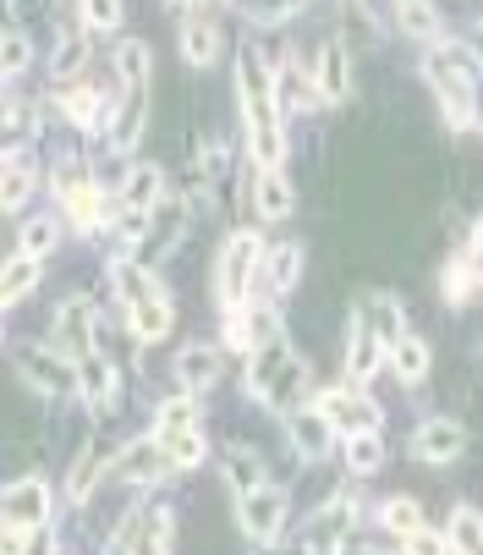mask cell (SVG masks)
Masks as SVG:
<instances>
[{"label":"cell","instance_id":"cell-25","mask_svg":"<svg viewBox=\"0 0 483 555\" xmlns=\"http://www.w3.org/2000/svg\"><path fill=\"white\" fill-rule=\"evenodd\" d=\"M28 193H34V160H23V154H17V160L0 166V215L23 209Z\"/></svg>","mask_w":483,"mask_h":555},{"label":"cell","instance_id":"cell-26","mask_svg":"<svg viewBox=\"0 0 483 555\" xmlns=\"http://www.w3.org/2000/svg\"><path fill=\"white\" fill-rule=\"evenodd\" d=\"M225 479H231V490H236V495L264 490V462H259V451L231 446V451H225Z\"/></svg>","mask_w":483,"mask_h":555},{"label":"cell","instance_id":"cell-7","mask_svg":"<svg viewBox=\"0 0 483 555\" xmlns=\"http://www.w3.org/2000/svg\"><path fill=\"white\" fill-rule=\"evenodd\" d=\"M77 396L94 408V413H110L116 408V396H121V374L110 358L89 352V358H77Z\"/></svg>","mask_w":483,"mask_h":555},{"label":"cell","instance_id":"cell-32","mask_svg":"<svg viewBox=\"0 0 483 555\" xmlns=\"http://www.w3.org/2000/svg\"><path fill=\"white\" fill-rule=\"evenodd\" d=\"M379 528L407 539L413 528H423V506H418V501H407V495H395V501H384V506H379Z\"/></svg>","mask_w":483,"mask_h":555},{"label":"cell","instance_id":"cell-41","mask_svg":"<svg viewBox=\"0 0 483 555\" xmlns=\"http://www.w3.org/2000/svg\"><path fill=\"white\" fill-rule=\"evenodd\" d=\"M77 12H83V28L110 34V28L121 23V0H77Z\"/></svg>","mask_w":483,"mask_h":555},{"label":"cell","instance_id":"cell-20","mask_svg":"<svg viewBox=\"0 0 483 555\" xmlns=\"http://www.w3.org/2000/svg\"><path fill=\"white\" fill-rule=\"evenodd\" d=\"M127 313H132V331H138V341H166V336H171V325H177V313H171L166 292L148 297V302H138V308H127Z\"/></svg>","mask_w":483,"mask_h":555},{"label":"cell","instance_id":"cell-31","mask_svg":"<svg viewBox=\"0 0 483 555\" xmlns=\"http://www.w3.org/2000/svg\"><path fill=\"white\" fill-rule=\"evenodd\" d=\"M154 429H159V440H166V435H182V429H198V402H193V396H177V402H159Z\"/></svg>","mask_w":483,"mask_h":555},{"label":"cell","instance_id":"cell-37","mask_svg":"<svg viewBox=\"0 0 483 555\" xmlns=\"http://www.w3.org/2000/svg\"><path fill=\"white\" fill-rule=\"evenodd\" d=\"M352 512H357V506H352V495L330 501L325 512L313 517V533H325V539H347V533H352Z\"/></svg>","mask_w":483,"mask_h":555},{"label":"cell","instance_id":"cell-38","mask_svg":"<svg viewBox=\"0 0 483 555\" xmlns=\"http://www.w3.org/2000/svg\"><path fill=\"white\" fill-rule=\"evenodd\" d=\"M61 243V220H50V215H39V220H28L23 225V254L28 259H39V254H50Z\"/></svg>","mask_w":483,"mask_h":555},{"label":"cell","instance_id":"cell-40","mask_svg":"<svg viewBox=\"0 0 483 555\" xmlns=\"http://www.w3.org/2000/svg\"><path fill=\"white\" fill-rule=\"evenodd\" d=\"M116 72H121V83H148V44L127 39L116 50Z\"/></svg>","mask_w":483,"mask_h":555},{"label":"cell","instance_id":"cell-5","mask_svg":"<svg viewBox=\"0 0 483 555\" xmlns=\"http://www.w3.org/2000/svg\"><path fill=\"white\" fill-rule=\"evenodd\" d=\"M236 522H241V533H248L253 544H275L280 539V528H286V495L280 490H248L236 501Z\"/></svg>","mask_w":483,"mask_h":555},{"label":"cell","instance_id":"cell-30","mask_svg":"<svg viewBox=\"0 0 483 555\" xmlns=\"http://www.w3.org/2000/svg\"><path fill=\"white\" fill-rule=\"evenodd\" d=\"M182 55H187L193 66H209V61L220 55V28L204 23V17H193V23L182 28Z\"/></svg>","mask_w":483,"mask_h":555},{"label":"cell","instance_id":"cell-4","mask_svg":"<svg viewBox=\"0 0 483 555\" xmlns=\"http://www.w3.org/2000/svg\"><path fill=\"white\" fill-rule=\"evenodd\" d=\"M17 374L28 379V390H39V396H44V402H66V396L77 390V358L50 352V347H23Z\"/></svg>","mask_w":483,"mask_h":555},{"label":"cell","instance_id":"cell-39","mask_svg":"<svg viewBox=\"0 0 483 555\" xmlns=\"http://www.w3.org/2000/svg\"><path fill=\"white\" fill-rule=\"evenodd\" d=\"M166 446V456H171V467H198L204 462V435L198 429H182V435H166L159 440Z\"/></svg>","mask_w":483,"mask_h":555},{"label":"cell","instance_id":"cell-17","mask_svg":"<svg viewBox=\"0 0 483 555\" xmlns=\"http://www.w3.org/2000/svg\"><path fill=\"white\" fill-rule=\"evenodd\" d=\"M159 198H166V171H159V166H132L127 171V182H121V209L127 215H154V204Z\"/></svg>","mask_w":483,"mask_h":555},{"label":"cell","instance_id":"cell-35","mask_svg":"<svg viewBox=\"0 0 483 555\" xmlns=\"http://www.w3.org/2000/svg\"><path fill=\"white\" fill-rule=\"evenodd\" d=\"M302 390H308V363H302V358H291V363L280 369V379L270 385V396H264V402H270V408H291Z\"/></svg>","mask_w":483,"mask_h":555},{"label":"cell","instance_id":"cell-27","mask_svg":"<svg viewBox=\"0 0 483 555\" xmlns=\"http://www.w3.org/2000/svg\"><path fill=\"white\" fill-rule=\"evenodd\" d=\"M297 275H302V248H297V243H280V248L264 254V281H270V292H291Z\"/></svg>","mask_w":483,"mask_h":555},{"label":"cell","instance_id":"cell-36","mask_svg":"<svg viewBox=\"0 0 483 555\" xmlns=\"http://www.w3.org/2000/svg\"><path fill=\"white\" fill-rule=\"evenodd\" d=\"M368 320H374V331H379V341H401L407 331H401V302L395 297H368Z\"/></svg>","mask_w":483,"mask_h":555},{"label":"cell","instance_id":"cell-13","mask_svg":"<svg viewBox=\"0 0 483 555\" xmlns=\"http://www.w3.org/2000/svg\"><path fill=\"white\" fill-rule=\"evenodd\" d=\"M55 336H61L66 358H89V352H94V336H100V325H94V308H89L83 297H71V302H61V320H55Z\"/></svg>","mask_w":483,"mask_h":555},{"label":"cell","instance_id":"cell-19","mask_svg":"<svg viewBox=\"0 0 483 555\" xmlns=\"http://www.w3.org/2000/svg\"><path fill=\"white\" fill-rule=\"evenodd\" d=\"M253 204H259L264 220H286V215H291L297 193H291V182H286L280 166H275V171H259V182H253Z\"/></svg>","mask_w":483,"mask_h":555},{"label":"cell","instance_id":"cell-33","mask_svg":"<svg viewBox=\"0 0 483 555\" xmlns=\"http://www.w3.org/2000/svg\"><path fill=\"white\" fill-rule=\"evenodd\" d=\"M275 100H280L286 111H308V105L318 100V83H308L297 66H286V72L275 77Z\"/></svg>","mask_w":483,"mask_h":555},{"label":"cell","instance_id":"cell-34","mask_svg":"<svg viewBox=\"0 0 483 555\" xmlns=\"http://www.w3.org/2000/svg\"><path fill=\"white\" fill-rule=\"evenodd\" d=\"M347 467H352V473H379V467H384L379 429H368V435H347Z\"/></svg>","mask_w":483,"mask_h":555},{"label":"cell","instance_id":"cell-12","mask_svg":"<svg viewBox=\"0 0 483 555\" xmlns=\"http://www.w3.org/2000/svg\"><path fill=\"white\" fill-rule=\"evenodd\" d=\"M318 408H325V418H330L341 435H368V429H379V408L363 402L357 390H330V396H318Z\"/></svg>","mask_w":483,"mask_h":555},{"label":"cell","instance_id":"cell-22","mask_svg":"<svg viewBox=\"0 0 483 555\" xmlns=\"http://www.w3.org/2000/svg\"><path fill=\"white\" fill-rule=\"evenodd\" d=\"M390 363H395L401 385H418V379L429 374L434 352H429V341H423V336H401V341H390Z\"/></svg>","mask_w":483,"mask_h":555},{"label":"cell","instance_id":"cell-45","mask_svg":"<svg viewBox=\"0 0 483 555\" xmlns=\"http://www.w3.org/2000/svg\"><path fill=\"white\" fill-rule=\"evenodd\" d=\"M23 66H28V39L23 34H6V39H0V77H12Z\"/></svg>","mask_w":483,"mask_h":555},{"label":"cell","instance_id":"cell-44","mask_svg":"<svg viewBox=\"0 0 483 555\" xmlns=\"http://www.w3.org/2000/svg\"><path fill=\"white\" fill-rule=\"evenodd\" d=\"M61 111H66L71 121H83V127H89L94 111H100V94H94V89H66V94H61Z\"/></svg>","mask_w":483,"mask_h":555},{"label":"cell","instance_id":"cell-29","mask_svg":"<svg viewBox=\"0 0 483 555\" xmlns=\"http://www.w3.org/2000/svg\"><path fill=\"white\" fill-rule=\"evenodd\" d=\"M395 23L407 28L413 39H440V12H434V0H395Z\"/></svg>","mask_w":483,"mask_h":555},{"label":"cell","instance_id":"cell-9","mask_svg":"<svg viewBox=\"0 0 483 555\" xmlns=\"http://www.w3.org/2000/svg\"><path fill=\"white\" fill-rule=\"evenodd\" d=\"M467 451V429L456 418H423L413 429V456L418 462H456Z\"/></svg>","mask_w":483,"mask_h":555},{"label":"cell","instance_id":"cell-21","mask_svg":"<svg viewBox=\"0 0 483 555\" xmlns=\"http://www.w3.org/2000/svg\"><path fill=\"white\" fill-rule=\"evenodd\" d=\"M177 379H182L187 390H209V385L220 379V352H214V347H204V341H198V347H187V352L177 358Z\"/></svg>","mask_w":483,"mask_h":555},{"label":"cell","instance_id":"cell-51","mask_svg":"<svg viewBox=\"0 0 483 555\" xmlns=\"http://www.w3.org/2000/svg\"><path fill=\"white\" fill-rule=\"evenodd\" d=\"M0 533H6V522H0Z\"/></svg>","mask_w":483,"mask_h":555},{"label":"cell","instance_id":"cell-10","mask_svg":"<svg viewBox=\"0 0 483 555\" xmlns=\"http://www.w3.org/2000/svg\"><path fill=\"white\" fill-rule=\"evenodd\" d=\"M50 517V490L39 479H23V485H6L0 490V522L12 528H39Z\"/></svg>","mask_w":483,"mask_h":555},{"label":"cell","instance_id":"cell-16","mask_svg":"<svg viewBox=\"0 0 483 555\" xmlns=\"http://www.w3.org/2000/svg\"><path fill=\"white\" fill-rule=\"evenodd\" d=\"M105 467H116L110 446H105V440H89L83 451H77V462H71V479H66V495H71V501H89V495H94V485L105 479Z\"/></svg>","mask_w":483,"mask_h":555},{"label":"cell","instance_id":"cell-18","mask_svg":"<svg viewBox=\"0 0 483 555\" xmlns=\"http://www.w3.org/2000/svg\"><path fill=\"white\" fill-rule=\"evenodd\" d=\"M297 352L275 336V341H264V347H253V363H248V379H241V390H248V396H259V402H264V396H270V385L280 379V369L291 363Z\"/></svg>","mask_w":483,"mask_h":555},{"label":"cell","instance_id":"cell-28","mask_svg":"<svg viewBox=\"0 0 483 555\" xmlns=\"http://www.w3.org/2000/svg\"><path fill=\"white\" fill-rule=\"evenodd\" d=\"M445 539H451L456 555H478V550H483V517H478L472 506H456L451 522H445Z\"/></svg>","mask_w":483,"mask_h":555},{"label":"cell","instance_id":"cell-11","mask_svg":"<svg viewBox=\"0 0 483 555\" xmlns=\"http://www.w3.org/2000/svg\"><path fill=\"white\" fill-rule=\"evenodd\" d=\"M171 467V456H166V446H159V440H132L121 456H116V479L121 485H159V473H166Z\"/></svg>","mask_w":483,"mask_h":555},{"label":"cell","instance_id":"cell-50","mask_svg":"<svg viewBox=\"0 0 483 555\" xmlns=\"http://www.w3.org/2000/svg\"><path fill=\"white\" fill-rule=\"evenodd\" d=\"M171 7H198V0H171Z\"/></svg>","mask_w":483,"mask_h":555},{"label":"cell","instance_id":"cell-23","mask_svg":"<svg viewBox=\"0 0 483 555\" xmlns=\"http://www.w3.org/2000/svg\"><path fill=\"white\" fill-rule=\"evenodd\" d=\"M34 286H39V259L17 254V259H6V264H0V308L23 302V297H28Z\"/></svg>","mask_w":483,"mask_h":555},{"label":"cell","instance_id":"cell-46","mask_svg":"<svg viewBox=\"0 0 483 555\" xmlns=\"http://www.w3.org/2000/svg\"><path fill=\"white\" fill-rule=\"evenodd\" d=\"M83 61H89V44H83V39H61V50H55V77H71Z\"/></svg>","mask_w":483,"mask_h":555},{"label":"cell","instance_id":"cell-42","mask_svg":"<svg viewBox=\"0 0 483 555\" xmlns=\"http://www.w3.org/2000/svg\"><path fill=\"white\" fill-rule=\"evenodd\" d=\"M302 7H308V0H241V12H248L253 23H280V17H291Z\"/></svg>","mask_w":483,"mask_h":555},{"label":"cell","instance_id":"cell-1","mask_svg":"<svg viewBox=\"0 0 483 555\" xmlns=\"http://www.w3.org/2000/svg\"><path fill=\"white\" fill-rule=\"evenodd\" d=\"M236 89H241V121H248V154L275 171L286 160V132H280V100H275V72L259 50H241L236 61Z\"/></svg>","mask_w":483,"mask_h":555},{"label":"cell","instance_id":"cell-6","mask_svg":"<svg viewBox=\"0 0 483 555\" xmlns=\"http://www.w3.org/2000/svg\"><path fill=\"white\" fill-rule=\"evenodd\" d=\"M286 435H291V446L302 456H325L336 446V424L325 418V408H318V402H297L286 413Z\"/></svg>","mask_w":483,"mask_h":555},{"label":"cell","instance_id":"cell-14","mask_svg":"<svg viewBox=\"0 0 483 555\" xmlns=\"http://www.w3.org/2000/svg\"><path fill=\"white\" fill-rule=\"evenodd\" d=\"M379 363H384L379 331H374V320H368V313H357V320L347 325V374H352V379H368Z\"/></svg>","mask_w":483,"mask_h":555},{"label":"cell","instance_id":"cell-48","mask_svg":"<svg viewBox=\"0 0 483 555\" xmlns=\"http://www.w3.org/2000/svg\"><path fill=\"white\" fill-rule=\"evenodd\" d=\"M23 555H55V533L39 522V528H28V544H23Z\"/></svg>","mask_w":483,"mask_h":555},{"label":"cell","instance_id":"cell-24","mask_svg":"<svg viewBox=\"0 0 483 555\" xmlns=\"http://www.w3.org/2000/svg\"><path fill=\"white\" fill-rule=\"evenodd\" d=\"M110 281H116V297L127 302V308H138V302H148V297H159V281L143 270V264H132V259H121V264H110Z\"/></svg>","mask_w":483,"mask_h":555},{"label":"cell","instance_id":"cell-2","mask_svg":"<svg viewBox=\"0 0 483 555\" xmlns=\"http://www.w3.org/2000/svg\"><path fill=\"white\" fill-rule=\"evenodd\" d=\"M423 77L429 89L440 94L451 127H472L478 121V77H472V61L461 44H429L423 50Z\"/></svg>","mask_w":483,"mask_h":555},{"label":"cell","instance_id":"cell-15","mask_svg":"<svg viewBox=\"0 0 483 555\" xmlns=\"http://www.w3.org/2000/svg\"><path fill=\"white\" fill-rule=\"evenodd\" d=\"M121 550L127 555H166L171 550V512H143L127 522L121 533Z\"/></svg>","mask_w":483,"mask_h":555},{"label":"cell","instance_id":"cell-47","mask_svg":"<svg viewBox=\"0 0 483 555\" xmlns=\"http://www.w3.org/2000/svg\"><path fill=\"white\" fill-rule=\"evenodd\" d=\"M472 286H478V281H472L461 264H451V270H445V297H451V302H467V297H472Z\"/></svg>","mask_w":483,"mask_h":555},{"label":"cell","instance_id":"cell-3","mask_svg":"<svg viewBox=\"0 0 483 555\" xmlns=\"http://www.w3.org/2000/svg\"><path fill=\"white\" fill-rule=\"evenodd\" d=\"M259 270H264V248H259V236H253V231H236L231 243L220 248V270H214V297H220V308H225V313L248 302V281H253Z\"/></svg>","mask_w":483,"mask_h":555},{"label":"cell","instance_id":"cell-43","mask_svg":"<svg viewBox=\"0 0 483 555\" xmlns=\"http://www.w3.org/2000/svg\"><path fill=\"white\" fill-rule=\"evenodd\" d=\"M401 550H407V555H451V539L423 522V528H413L407 539H401Z\"/></svg>","mask_w":483,"mask_h":555},{"label":"cell","instance_id":"cell-8","mask_svg":"<svg viewBox=\"0 0 483 555\" xmlns=\"http://www.w3.org/2000/svg\"><path fill=\"white\" fill-rule=\"evenodd\" d=\"M318 100H330V105L352 100V44L341 34L325 39V50H318Z\"/></svg>","mask_w":483,"mask_h":555},{"label":"cell","instance_id":"cell-49","mask_svg":"<svg viewBox=\"0 0 483 555\" xmlns=\"http://www.w3.org/2000/svg\"><path fill=\"white\" fill-rule=\"evenodd\" d=\"M467 270H472V281L483 286V248H467Z\"/></svg>","mask_w":483,"mask_h":555}]
</instances>
